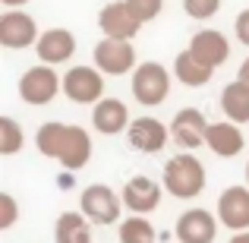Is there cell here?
Returning a JSON list of instances; mask_svg holds the SVG:
<instances>
[{
    "instance_id": "1",
    "label": "cell",
    "mask_w": 249,
    "mask_h": 243,
    "mask_svg": "<svg viewBox=\"0 0 249 243\" xmlns=\"http://www.w3.org/2000/svg\"><path fill=\"white\" fill-rule=\"evenodd\" d=\"M35 146L44 158H57L67 170H82L91 158V136L82 127L51 120L35 133Z\"/></svg>"
},
{
    "instance_id": "2",
    "label": "cell",
    "mask_w": 249,
    "mask_h": 243,
    "mask_svg": "<svg viewBox=\"0 0 249 243\" xmlns=\"http://www.w3.org/2000/svg\"><path fill=\"white\" fill-rule=\"evenodd\" d=\"M164 189L177 199H196L205 189V168L193 155H177L164 164V177H161Z\"/></svg>"
},
{
    "instance_id": "3",
    "label": "cell",
    "mask_w": 249,
    "mask_h": 243,
    "mask_svg": "<svg viewBox=\"0 0 249 243\" xmlns=\"http://www.w3.org/2000/svg\"><path fill=\"white\" fill-rule=\"evenodd\" d=\"M167 92H170V73L164 63L148 60L133 70V98L139 104L155 108V104H161L167 98Z\"/></svg>"
},
{
    "instance_id": "4",
    "label": "cell",
    "mask_w": 249,
    "mask_h": 243,
    "mask_svg": "<svg viewBox=\"0 0 249 243\" xmlns=\"http://www.w3.org/2000/svg\"><path fill=\"white\" fill-rule=\"evenodd\" d=\"M57 92H63V79L48 63H38V67L25 70L22 79H19V98H22L25 104H35V108L51 104L57 98Z\"/></svg>"
},
{
    "instance_id": "5",
    "label": "cell",
    "mask_w": 249,
    "mask_h": 243,
    "mask_svg": "<svg viewBox=\"0 0 249 243\" xmlns=\"http://www.w3.org/2000/svg\"><path fill=\"white\" fill-rule=\"evenodd\" d=\"M120 202L123 196H117L110 187H101V183L82 189L79 196V208L91 224H117L120 221Z\"/></svg>"
},
{
    "instance_id": "6",
    "label": "cell",
    "mask_w": 249,
    "mask_h": 243,
    "mask_svg": "<svg viewBox=\"0 0 249 243\" xmlns=\"http://www.w3.org/2000/svg\"><path fill=\"white\" fill-rule=\"evenodd\" d=\"M63 95L76 104H98L104 98V73L98 67H73L63 76Z\"/></svg>"
},
{
    "instance_id": "7",
    "label": "cell",
    "mask_w": 249,
    "mask_h": 243,
    "mask_svg": "<svg viewBox=\"0 0 249 243\" xmlns=\"http://www.w3.org/2000/svg\"><path fill=\"white\" fill-rule=\"evenodd\" d=\"M95 67L104 76H123L129 70H136V51L129 41H117V38H101L91 51Z\"/></svg>"
},
{
    "instance_id": "8",
    "label": "cell",
    "mask_w": 249,
    "mask_h": 243,
    "mask_svg": "<svg viewBox=\"0 0 249 243\" xmlns=\"http://www.w3.org/2000/svg\"><path fill=\"white\" fill-rule=\"evenodd\" d=\"M38 25L35 19L29 16V13H19V10H10L0 16V44L3 48H32V44H38Z\"/></svg>"
},
{
    "instance_id": "9",
    "label": "cell",
    "mask_w": 249,
    "mask_h": 243,
    "mask_svg": "<svg viewBox=\"0 0 249 243\" xmlns=\"http://www.w3.org/2000/svg\"><path fill=\"white\" fill-rule=\"evenodd\" d=\"M208 127H212V123L205 120V114H202L199 108H183L180 114L170 120V139L180 149H199L208 136Z\"/></svg>"
},
{
    "instance_id": "10",
    "label": "cell",
    "mask_w": 249,
    "mask_h": 243,
    "mask_svg": "<svg viewBox=\"0 0 249 243\" xmlns=\"http://www.w3.org/2000/svg\"><path fill=\"white\" fill-rule=\"evenodd\" d=\"M98 25H101L104 38H117V41H133L136 32H139V19H136V13L126 6V0H117V3H107L101 10V16H98Z\"/></svg>"
},
{
    "instance_id": "11",
    "label": "cell",
    "mask_w": 249,
    "mask_h": 243,
    "mask_svg": "<svg viewBox=\"0 0 249 243\" xmlns=\"http://www.w3.org/2000/svg\"><path fill=\"white\" fill-rule=\"evenodd\" d=\"M218 221L231 231H249V187H227L218 196Z\"/></svg>"
},
{
    "instance_id": "12",
    "label": "cell",
    "mask_w": 249,
    "mask_h": 243,
    "mask_svg": "<svg viewBox=\"0 0 249 243\" xmlns=\"http://www.w3.org/2000/svg\"><path fill=\"white\" fill-rule=\"evenodd\" d=\"M126 136H129V146H133L136 152L155 155V152H161V149L167 146L170 127H164V123L155 120V117H136V120L129 123Z\"/></svg>"
},
{
    "instance_id": "13",
    "label": "cell",
    "mask_w": 249,
    "mask_h": 243,
    "mask_svg": "<svg viewBox=\"0 0 249 243\" xmlns=\"http://www.w3.org/2000/svg\"><path fill=\"white\" fill-rule=\"evenodd\" d=\"M218 218L205 208H189L177 221V240L180 243H214Z\"/></svg>"
},
{
    "instance_id": "14",
    "label": "cell",
    "mask_w": 249,
    "mask_h": 243,
    "mask_svg": "<svg viewBox=\"0 0 249 243\" xmlns=\"http://www.w3.org/2000/svg\"><path fill=\"white\" fill-rule=\"evenodd\" d=\"M189 54L199 57L205 67L218 70L221 63H227V57H231V44H227V38L221 35V32L214 29H205V32H196L193 38H189Z\"/></svg>"
},
{
    "instance_id": "15",
    "label": "cell",
    "mask_w": 249,
    "mask_h": 243,
    "mask_svg": "<svg viewBox=\"0 0 249 243\" xmlns=\"http://www.w3.org/2000/svg\"><path fill=\"white\" fill-rule=\"evenodd\" d=\"M158 202H161V183H155L152 177H145V174L133 177V180L123 187V206H126L129 212H136V215L155 212Z\"/></svg>"
},
{
    "instance_id": "16",
    "label": "cell",
    "mask_w": 249,
    "mask_h": 243,
    "mask_svg": "<svg viewBox=\"0 0 249 243\" xmlns=\"http://www.w3.org/2000/svg\"><path fill=\"white\" fill-rule=\"evenodd\" d=\"M205 146L212 149L218 158H233V155L243 152L246 136H243V130H240V123H233V120H218V123H212V127H208Z\"/></svg>"
},
{
    "instance_id": "17",
    "label": "cell",
    "mask_w": 249,
    "mask_h": 243,
    "mask_svg": "<svg viewBox=\"0 0 249 243\" xmlns=\"http://www.w3.org/2000/svg\"><path fill=\"white\" fill-rule=\"evenodd\" d=\"M35 51H38V60L48 63V67L67 63L70 57H73V51H76V38H73L70 29H48V32H41Z\"/></svg>"
},
{
    "instance_id": "18",
    "label": "cell",
    "mask_w": 249,
    "mask_h": 243,
    "mask_svg": "<svg viewBox=\"0 0 249 243\" xmlns=\"http://www.w3.org/2000/svg\"><path fill=\"white\" fill-rule=\"evenodd\" d=\"M91 123H95L98 133L104 136H114V133H123L129 123V114H126V104L120 98H101V101L91 108Z\"/></svg>"
},
{
    "instance_id": "19",
    "label": "cell",
    "mask_w": 249,
    "mask_h": 243,
    "mask_svg": "<svg viewBox=\"0 0 249 243\" xmlns=\"http://www.w3.org/2000/svg\"><path fill=\"white\" fill-rule=\"evenodd\" d=\"M57 243H91V221L82 212H63L54 224Z\"/></svg>"
},
{
    "instance_id": "20",
    "label": "cell",
    "mask_w": 249,
    "mask_h": 243,
    "mask_svg": "<svg viewBox=\"0 0 249 243\" xmlns=\"http://www.w3.org/2000/svg\"><path fill=\"white\" fill-rule=\"evenodd\" d=\"M174 76L183 85H189V89H199V85L212 82L214 70L205 67V63H202L199 57H193L189 51H180V54H177V60H174Z\"/></svg>"
},
{
    "instance_id": "21",
    "label": "cell",
    "mask_w": 249,
    "mask_h": 243,
    "mask_svg": "<svg viewBox=\"0 0 249 243\" xmlns=\"http://www.w3.org/2000/svg\"><path fill=\"white\" fill-rule=\"evenodd\" d=\"M221 111L233 123H249V89L243 82H231L221 92Z\"/></svg>"
},
{
    "instance_id": "22",
    "label": "cell",
    "mask_w": 249,
    "mask_h": 243,
    "mask_svg": "<svg viewBox=\"0 0 249 243\" xmlns=\"http://www.w3.org/2000/svg\"><path fill=\"white\" fill-rule=\"evenodd\" d=\"M120 243H155V227L145 215H133L120 224Z\"/></svg>"
},
{
    "instance_id": "23",
    "label": "cell",
    "mask_w": 249,
    "mask_h": 243,
    "mask_svg": "<svg viewBox=\"0 0 249 243\" xmlns=\"http://www.w3.org/2000/svg\"><path fill=\"white\" fill-rule=\"evenodd\" d=\"M22 127L13 117H0V155H16L22 149Z\"/></svg>"
},
{
    "instance_id": "24",
    "label": "cell",
    "mask_w": 249,
    "mask_h": 243,
    "mask_svg": "<svg viewBox=\"0 0 249 243\" xmlns=\"http://www.w3.org/2000/svg\"><path fill=\"white\" fill-rule=\"evenodd\" d=\"M183 10L193 19H212L221 10V0H183Z\"/></svg>"
},
{
    "instance_id": "25",
    "label": "cell",
    "mask_w": 249,
    "mask_h": 243,
    "mask_svg": "<svg viewBox=\"0 0 249 243\" xmlns=\"http://www.w3.org/2000/svg\"><path fill=\"white\" fill-rule=\"evenodd\" d=\"M126 6L136 13V19H139V22H152V19L161 13L164 0H126Z\"/></svg>"
},
{
    "instance_id": "26",
    "label": "cell",
    "mask_w": 249,
    "mask_h": 243,
    "mask_svg": "<svg viewBox=\"0 0 249 243\" xmlns=\"http://www.w3.org/2000/svg\"><path fill=\"white\" fill-rule=\"evenodd\" d=\"M19 218V208H16V199L10 193H0V231H10Z\"/></svg>"
},
{
    "instance_id": "27",
    "label": "cell",
    "mask_w": 249,
    "mask_h": 243,
    "mask_svg": "<svg viewBox=\"0 0 249 243\" xmlns=\"http://www.w3.org/2000/svg\"><path fill=\"white\" fill-rule=\"evenodd\" d=\"M233 32H237V38L249 48V10H243L237 16V22H233Z\"/></svg>"
},
{
    "instance_id": "28",
    "label": "cell",
    "mask_w": 249,
    "mask_h": 243,
    "mask_svg": "<svg viewBox=\"0 0 249 243\" xmlns=\"http://www.w3.org/2000/svg\"><path fill=\"white\" fill-rule=\"evenodd\" d=\"M237 82H243L246 89H249V57H246L243 63H240V73H237Z\"/></svg>"
},
{
    "instance_id": "29",
    "label": "cell",
    "mask_w": 249,
    "mask_h": 243,
    "mask_svg": "<svg viewBox=\"0 0 249 243\" xmlns=\"http://www.w3.org/2000/svg\"><path fill=\"white\" fill-rule=\"evenodd\" d=\"M231 243H249V231H240V234H233Z\"/></svg>"
},
{
    "instance_id": "30",
    "label": "cell",
    "mask_w": 249,
    "mask_h": 243,
    "mask_svg": "<svg viewBox=\"0 0 249 243\" xmlns=\"http://www.w3.org/2000/svg\"><path fill=\"white\" fill-rule=\"evenodd\" d=\"M6 6H22V3H29V0H3Z\"/></svg>"
},
{
    "instance_id": "31",
    "label": "cell",
    "mask_w": 249,
    "mask_h": 243,
    "mask_svg": "<svg viewBox=\"0 0 249 243\" xmlns=\"http://www.w3.org/2000/svg\"><path fill=\"white\" fill-rule=\"evenodd\" d=\"M246 183H249V161H246Z\"/></svg>"
}]
</instances>
